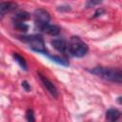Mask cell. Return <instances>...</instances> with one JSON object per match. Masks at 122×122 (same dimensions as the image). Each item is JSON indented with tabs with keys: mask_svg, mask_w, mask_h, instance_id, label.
Listing matches in <instances>:
<instances>
[{
	"mask_svg": "<svg viewBox=\"0 0 122 122\" xmlns=\"http://www.w3.org/2000/svg\"><path fill=\"white\" fill-rule=\"evenodd\" d=\"M91 73L100 76L101 78L115 82L120 84L122 82V71L118 68H104V67H95L92 70H88Z\"/></svg>",
	"mask_w": 122,
	"mask_h": 122,
	"instance_id": "obj_1",
	"label": "cell"
},
{
	"mask_svg": "<svg viewBox=\"0 0 122 122\" xmlns=\"http://www.w3.org/2000/svg\"><path fill=\"white\" fill-rule=\"evenodd\" d=\"M18 38L22 42H25V43L29 44L30 48L32 51H34L36 52L44 53V54L48 53L47 52V49L45 47V43H44L43 37L41 35L32 34V35H27V36H19Z\"/></svg>",
	"mask_w": 122,
	"mask_h": 122,
	"instance_id": "obj_2",
	"label": "cell"
},
{
	"mask_svg": "<svg viewBox=\"0 0 122 122\" xmlns=\"http://www.w3.org/2000/svg\"><path fill=\"white\" fill-rule=\"evenodd\" d=\"M88 50V46L79 37H71V42L68 43V53L73 57H83Z\"/></svg>",
	"mask_w": 122,
	"mask_h": 122,
	"instance_id": "obj_3",
	"label": "cell"
},
{
	"mask_svg": "<svg viewBox=\"0 0 122 122\" xmlns=\"http://www.w3.org/2000/svg\"><path fill=\"white\" fill-rule=\"evenodd\" d=\"M34 23L37 29H41L43 25L49 23V21L51 20V15L50 13L43 10V9H37L34 10Z\"/></svg>",
	"mask_w": 122,
	"mask_h": 122,
	"instance_id": "obj_4",
	"label": "cell"
},
{
	"mask_svg": "<svg viewBox=\"0 0 122 122\" xmlns=\"http://www.w3.org/2000/svg\"><path fill=\"white\" fill-rule=\"evenodd\" d=\"M38 75H39V78H40L41 82L43 83L44 87L47 89V91H48V92H49L54 98H56V97L58 96V91H57L56 87L53 85V83H52L50 79H48L46 76H44L43 74L38 73Z\"/></svg>",
	"mask_w": 122,
	"mask_h": 122,
	"instance_id": "obj_5",
	"label": "cell"
},
{
	"mask_svg": "<svg viewBox=\"0 0 122 122\" xmlns=\"http://www.w3.org/2000/svg\"><path fill=\"white\" fill-rule=\"evenodd\" d=\"M52 47L59 52L68 53V43L64 39H55L51 41Z\"/></svg>",
	"mask_w": 122,
	"mask_h": 122,
	"instance_id": "obj_6",
	"label": "cell"
},
{
	"mask_svg": "<svg viewBox=\"0 0 122 122\" xmlns=\"http://www.w3.org/2000/svg\"><path fill=\"white\" fill-rule=\"evenodd\" d=\"M40 30L44 31L47 34H50V35H52V36H56L60 32V28L58 26H56V25H51V24L47 23V24L42 26Z\"/></svg>",
	"mask_w": 122,
	"mask_h": 122,
	"instance_id": "obj_7",
	"label": "cell"
},
{
	"mask_svg": "<svg viewBox=\"0 0 122 122\" xmlns=\"http://www.w3.org/2000/svg\"><path fill=\"white\" fill-rule=\"evenodd\" d=\"M120 116H121V112L117 109L112 108V109H109L106 112V119L108 121L115 122V121H117L120 118Z\"/></svg>",
	"mask_w": 122,
	"mask_h": 122,
	"instance_id": "obj_8",
	"label": "cell"
},
{
	"mask_svg": "<svg viewBox=\"0 0 122 122\" xmlns=\"http://www.w3.org/2000/svg\"><path fill=\"white\" fill-rule=\"evenodd\" d=\"M16 5L10 3V2H1L0 3V19L8 12L15 10Z\"/></svg>",
	"mask_w": 122,
	"mask_h": 122,
	"instance_id": "obj_9",
	"label": "cell"
},
{
	"mask_svg": "<svg viewBox=\"0 0 122 122\" xmlns=\"http://www.w3.org/2000/svg\"><path fill=\"white\" fill-rule=\"evenodd\" d=\"M30 17V14L29 12H27V11H20V12L16 13L13 16L12 20H13V22H25V21L29 20Z\"/></svg>",
	"mask_w": 122,
	"mask_h": 122,
	"instance_id": "obj_10",
	"label": "cell"
},
{
	"mask_svg": "<svg viewBox=\"0 0 122 122\" xmlns=\"http://www.w3.org/2000/svg\"><path fill=\"white\" fill-rule=\"evenodd\" d=\"M46 55H48V57H49L51 60H52L53 62H55V63H57V64H59V65H63V66H69L68 61H67L66 59H64V58L60 57V56H57V55H49L48 53H47Z\"/></svg>",
	"mask_w": 122,
	"mask_h": 122,
	"instance_id": "obj_11",
	"label": "cell"
},
{
	"mask_svg": "<svg viewBox=\"0 0 122 122\" xmlns=\"http://www.w3.org/2000/svg\"><path fill=\"white\" fill-rule=\"evenodd\" d=\"M12 56H13V58H14L15 62H16V63H18V64L20 65V67H21L23 70L27 71L28 66H27V63H26L25 59H24L21 55H19L18 53H13V55H12Z\"/></svg>",
	"mask_w": 122,
	"mask_h": 122,
	"instance_id": "obj_12",
	"label": "cell"
},
{
	"mask_svg": "<svg viewBox=\"0 0 122 122\" xmlns=\"http://www.w3.org/2000/svg\"><path fill=\"white\" fill-rule=\"evenodd\" d=\"M14 28L19 31H23V32H26L29 30V26L24 22H14Z\"/></svg>",
	"mask_w": 122,
	"mask_h": 122,
	"instance_id": "obj_13",
	"label": "cell"
},
{
	"mask_svg": "<svg viewBox=\"0 0 122 122\" xmlns=\"http://www.w3.org/2000/svg\"><path fill=\"white\" fill-rule=\"evenodd\" d=\"M26 119L29 122H33L35 120L34 118V114H33V111L31 109H28L26 112Z\"/></svg>",
	"mask_w": 122,
	"mask_h": 122,
	"instance_id": "obj_14",
	"label": "cell"
},
{
	"mask_svg": "<svg viewBox=\"0 0 122 122\" xmlns=\"http://www.w3.org/2000/svg\"><path fill=\"white\" fill-rule=\"evenodd\" d=\"M102 3V0H88L87 3H86V8L89 9V8H92L94 6H97L99 4Z\"/></svg>",
	"mask_w": 122,
	"mask_h": 122,
	"instance_id": "obj_15",
	"label": "cell"
},
{
	"mask_svg": "<svg viewBox=\"0 0 122 122\" xmlns=\"http://www.w3.org/2000/svg\"><path fill=\"white\" fill-rule=\"evenodd\" d=\"M57 10L59 11H69L71 10V7L70 6H62V7H58Z\"/></svg>",
	"mask_w": 122,
	"mask_h": 122,
	"instance_id": "obj_16",
	"label": "cell"
},
{
	"mask_svg": "<svg viewBox=\"0 0 122 122\" xmlns=\"http://www.w3.org/2000/svg\"><path fill=\"white\" fill-rule=\"evenodd\" d=\"M22 87H23L24 90L27 91V92H29V91L30 90V84L28 83V81H26V80L22 82Z\"/></svg>",
	"mask_w": 122,
	"mask_h": 122,
	"instance_id": "obj_17",
	"label": "cell"
},
{
	"mask_svg": "<svg viewBox=\"0 0 122 122\" xmlns=\"http://www.w3.org/2000/svg\"><path fill=\"white\" fill-rule=\"evenodd\" d=\"M105 12V10H102V9H100V10H96V12L94 13V16L93 17H98V16H100L102 13H104Z\"/></svg>",
	"mask_w": 122,
	"mask_h": 122,
	"instance_id": "obj_18",
	"label": "cell"
}]
</instances>
